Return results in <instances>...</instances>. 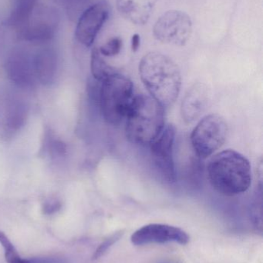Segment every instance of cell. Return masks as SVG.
I'll list each match as a JSON object with an SVG mask.
<instances>
[{"instance_id": "cell-1", "label": "cell", "mask_w": 263, "mask_h": 263, "mask_svg": "<svg viewBox=\"0 0 263 263\" xmlns=\"http://www.w3.org/2000/svg\"><path fill=\"white\" fill-rule=\"evenodd\" d=\"M139 74L151 97L164 107L172 106L180 93L182 76L179 66L165 54L151 52L139 63Z\"/></svg>"}, {"instance_id": "cell-2", "label": "cell", "mask_w": 263, "mask_h": 263, "mask_svg": "<svg viewBox=\"0 0 263 263\" xmlns=\"http://www.w3.org/2000/svg\"><path fill=\"white\" fill-rule=\"evenodd\" d=\"M207 176L210 185L219 194L237 196L246 193L251 185V165L239 152L224 150L208 160Z\"/></svg>"}, {"instance_id": "cell-3", "label": "cell", "mask_w": 263, "mask_h": 263, "mask_svg": "<svg viewBox=\"0 0 263 263\" xmlns=\"http://www.w3.org/2000/svg\"><path fill=\"white\" fill-rule=\"evenodd\" d=\"M125 119L127 138L136 145H149L165 126L164 106L149 96H135Z\"/></svg>"}, {"instance_id": "cell-4", "label": "cell", "mask_w": 263, "mask_h": 263, "mask_svg": "<svg viewBox=\"0 0 263 263\" xmlns=\"http://www.w3.org/2000/svg\"><path fill=\"white\" fill-rule=\"evenodd\" d=\"M134 97L132 82L119 72L101 82L98 103L105 121L112 126L120 124Z\"/></svg>"}, {"instance_id": "cell-5", "label": "cell", "mask_w": 263, "mask_h": 263, "mask_svg": "<svg viewBox=\"0 0 263 263\" xmlns=\"http://www.w3.org/2000/svg\"><path fill=\"white\" fill-rule=\"evenodd\" d=\"M228 125L218 114L202 118L191 134L193 149L201 159H206L221 148L226 140Z\"/></svg>"}, {"instance_id": "cell-6", "label": "cell", "mask_w": 263, "mask_h": 263, "mask_svg": "<svg viewBox=\"0 0 263 263\" xmlns=\"http://www.w3.org/2000/svg\"><path fill=\"white\" fill-rule=\"evenodd\" d=\"M192 34V22L188 14L180 10L167 11L154 23L153 35L165 44L184 46Z\"/></svg>"}, {"instance_id": "cell-7", "label": "cell", "mask_w": 263, "mask_h": 263, "mask_svg": "<svg viewBox=\"0 0 263 263\" xmlns=\"http://www.w3.org/2000/svg\"><path fill=\"white\" fill-rule=\"evenodd\" d=\"M57 12L46 6H36L29 16L19 26L23 40L32 43L49 41L58 26Z\"/></svg>"}, {"instance_id": "cell-8", "label": "cell", "mask_w": 263, "mask_h": 263, "mask_svg": "<svg viewBox=\"0 0 263 263\" xmlns=\"http://www.w3.org/2000/svg\"><path fill=\"white\" fill-rule=\"evenodd\" d=\"M176 129L173 125L165 126L160 134L149 144L151 156L161 177L169 184L176 182L174 145Z\"/></svg>"}, {"instance_id": "cell-9", "label": "cell", "mask_w": 263, "mask_h": 263, "mask_svg": "<svg viewBox=\"0 0 263 263\" xmlns=\"http://www.w3.org/2000/svg\"><path fill=\"white\" fill-rule=\"evenodd\" d=\"M110 4L106 0L94 3L83 11L77 22L75 37L86 47L92 46L100 29L109 17Z\"/></svg>"}, {"instance_id": "cell-10", "label": "cell", "mask_w": 263, "mask_h": 263, "mask_svg": "<svg viewBox=\"0 0 263 263\" xmlns=\"http://www.w3.org/2000/svg\"><path fill=\"white\" fill-rule=\"evenodd\" d=\"M131 242L135 246L165 244L174 242L186 245L190 237L186 232L179 227L166 224H148L133 233Z\"/></svg>"}, {"instance_id": "cell-11", "label": "cell", "mask_w": 263, "mask_h": 263, "mask_svg": "<svg viewBox=\"0 0 263 263\" xmlns=\"http://www.w3.org/2000/svg\"><path fill=\"white\" fill-rule=\"evenodd\" d=\"M209 89L202 83H195L185 93L181 106V114L186 123H191L200 118L208 108Z\"/></svg>"}, {"instance_id": "cell-12", "label": "cell", "mask_w": 263, "mask_h": 263, "mask_svg": "<svg viewBox=\"0 0 263 263\" xmlns=\"http://www.w3.org/2000/svg\"><path fill=\"white\" fill-rule=\"evenodd\" d=\"M159 0H117L120 15L133 24H146Z\"/></svg>"}, {"instance_id": "cell-13", "label": "cell", "mask_w": 263, "mask_h": 263, "mask_svg": "<svg viewBox=\"0 0 263 263\" xmlns=\"http://www.w3.org/2000/svg\"><path fill=\"white\" fill-rule=\"evenodd\" d=\"M6 71L9 78L19 86H27L33 81L34 69L32 60L26 52H14L6 63Z\"/></svg>"}, {"instance_id": "cell-14", "label": "cell", "mask_w": 263, "mask_h": 263, "mask_svg": "<svg viewBox=\"0 0 263 263\" xmlns=\"http://www.w3.org/2000/svg\"><path fill=\"white\" fill-rule=\"evenodd\" d=\"M34 73L43 84L52 83L57 69V58L50 49H43L37 52L32 59Z\"/></svg>"}, {"instance_id": "cell-15", "label": "cell", "mask_w": 263, "mask_h": 263, "mask_svg": "<svg viewBox=\"0 0 263 263\" xmlns=\"http://www.w3.org/2000/svg\"><path fill=\"white\" fill-rule=\"evenodd\" d=\"M0 244L4 250L5 259L7 263H64L60 258L39 257L23 259L15 247L3 232L0 231Z\"/></svg>"}, {"instance_id": "cell-16", "label": "cell", "mask_w": 263, "mask_h": 263, "mask_svg": "<svg viewBox=\"0 0 263 263\" xmlns=\"http://www.w3.org/2000/svg\"><path fill=\"white\" fill-rule=\"evenodd\" d=\"M91 68L94 80L100 83L117 72L112 66L105 62L97 48H94L91 53Z\"/></svg>"}, {"instance_id": "cell-17", "label": "cell", "mask_w": 263, "mask_h": 263, "mask_svg": "<svg viewBox=\"0 0 263 263\" xmlns=\"http://www.w3.org/2000/svg\"><path fill=\"white\" fill-rule=\"evenodd\" d=\"M37 3V0H15V8L8 20V23L19 27L32 13Z\"/></svg>"}, {"instance_id": "cell-18", "label": "cell", "mask_w": 263, "mask_h": 263, "mask_svg": "<svg viewBox=\"0 0 263 263\" xmlns=\"http://www.w3.org/2000/svg\"><path fill=\"white\" fill-rule=\"evenodd\" d=\"M122 40L119 37H114L100 46L98 50L101 55L107 57H114L120 53L122 48Z\"/></svg>"}, {"instance_id": "cell-19", "label": "cell", "mask_w": 263, "mask_h": 263, "mask_svg": "<svg viewBox=\"0 0 263 263\" xmlns=\"http://www.w3.org/2000/svg\"><path fill=\"white\" fill-rule=\"evenodd\" d=\"M123 235V230H120V231L114 233V234L109 236L108 239H105V240L103 241L100 246H99L97 250H96L94 256H93V259H99V258L101 257L102 256H103V255L108 252V250H109L113 245H114V244H115L117 241H119L121 239Z\"/></svg>"}, {"instance_id": "cell-20", "label": "cell", "mask_w": 263, "mask_h": 263, "mask_svg": "<svg viewBox=\"0 0 263 263\" xmlns=\"http://www.w3.org/2000/svg\"><path fill=\"white\" fill-rule=\"evenodd\" d=\"M49 147L52 153L59 156H63L66 151V145L60 140L50 141Z\"/></svg>"}, {"instance_id": "cell-21", "label": "cell", "mask_w": 263, "mask_h": 263, "mask_svg": "<svg viewBox=\"0 0 263 263\" xmlns=\"http://www.w3.org/2000/svg\"><path fill=\"white\" fill-rule=\"evenodd\" d=\"M61 204L58 201H49L43 205V212L46 214H52L60 210Z\"/></svg>"}, {"instance_id": "cell-22", "label": "cell", "mask_w": 263, "mask_h": 263, "mask_svg": "<svg viewBox=\"0 0 263 263\" xmlns=\"http://www.w3.org/2000/svg\"><path fill=\"white\" fill-rule=\"evenodd\" d=\"M141 38L138 34H134L131 39V49L133 52H137L140 46Z\"/></svg>"}, {"instance_id": "cell-23", "label": "cell", "mask_w": 263, "mask_h": 263, "mask_svg": "<svg viewBox=\"0 0 263 263\" xmlns=\"http://www.w3.org/2000/svg\"><path fill=\"white\" fill-rule=\"evenodd\" d=\"M159 263H178V262H174V261H172V260H164V261H162V262H161Z\"/></svg>"}]
</instances>
